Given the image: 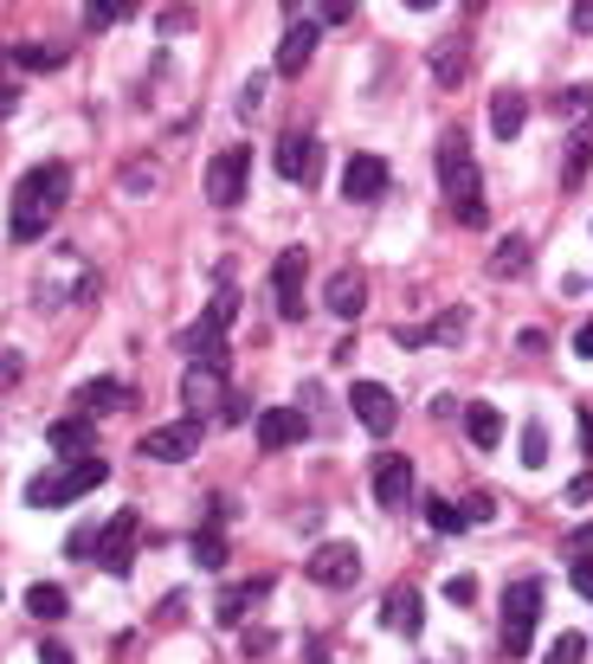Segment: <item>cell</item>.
<instances>
[{
	"instance_id": "d590c367",
	"label": "cell",
	"mask_w": 593,
	"mask_h": 664,
	"mask_svg": "<svg viewBox=\"0 0 593 664\" xmlns=\"http://www.w3.org/2000/svg\"><path fill=\"white\" fill-rule=\"evenodd\" d=\"M561 554H568V561H593V522H574L568 542H561Z\"/></svg>"
},
{
	"instance_id": "8d00e7d4",
	"label": "cell",
	"mask_w": 593,
	"mask_h": 664,
	"mask_svg": "<svg viewBox=\"0 0 593 664\" xmlns=\"http://www.w3.org/2000/svg\"><path fill=\"white\" fill-rule=\"evenodd\" d=\"M458 517H465V522H490V517H497V497H490V490L465 497V504H458Z\"/></svg>"
},
{
	"instance_id": "ba28073f",
	"label": "cell",
	"mask_w": 593,
	"mask_h": 664,
	"mask_svg": "<svg viewBox=\"0 0 593 664\" xmlns=\"http://www.w3.org/2000/svg\"><path fill=\"white\" fill-rule=\"evenodd\" d=\"M303 574H310L316 588H335V593L355 588V581H362V549H355V542H323V549L303 561Z\"/></svg>"
},
{
	"instance_id": "277c9868",
	"label": "cell",
	"mask_w": 593,
	"mask_h": 664,
	"mask_svg": "<svg viewBox=\"0 0 593 664\" xmlns=\"http://www.w3.org/2000/svg\"><path fill=\"white\" fill-rule=\"evenodd\" d=\"M232 317H239V284H220V297L207 303V317L181 330L187 369H226V323H232Z\"/></svg>"
},
{
	"instance_id": "7bdbcfd3",
	"label": "cell",
	"mask_w": 593,
	"mask_h": 664,
	"mask_svg": "<svg viewBox=\"0 0 593 664\" xmlns=\"http://www.w3.org/2000/svg\"><path fill=\"white\" fill-rule=\"evenodd\" d=\"M65 554H97V529H77L72 542H65Z\"/></svg>"
},
{
	"instance_id": "8992f818",
	"label": "cell",
	"mask_w": 593,
	"mask_h": 664,
	"mask_svg": "<svg viewBox=\"0 0 593 664\" xmlns=\"http://www.w3.org/2000/svg\"><path fill=\"white\" fill-rule=\"evenodd\" d=\"M303 278H310V252H303V246H284V259L271 264V297H278V317H284V323H303V317H310Z\"/></svg>"
},
{
	"instance_id": "484cf974",
	"label": "cell",
	"mask_w": 593,
	"mask_h": 664,
	"mask_svg": "<svg viewBox=\"0 0 593 664\" xmlns=\"http://www.w3.org/2000/svg\"><path fill=\"white\" fill-rule=\"evenodd\" d=\"M72 52L65 45H7V65H20V72H59Z\"/></svg>"
},
{
	"instance_id": "f546056e",
	"label": "cell",
	"mask_w": 593,
	"mask_h": 664,
	"mask_svg": "<svg viewBox=\"0 0 593 664\" xmlns=\"http://www.w3.org/2000/svg\"><path fill=\"white\" fill-rule=\"evenodd\" d=\"M458 335H465V310H445L433 330H400V342H407V349H419V342H458Z\"/></svg>"
},
{
	"instance_id": "836d02e7",
	"label": "cell",
	"mask_w": 593,
	"mask_h": 664,
	"mask_svg": "<svg viewBox=\"0 0 593 664\" xmlns=\"http://www.w3.org/2000/svg\"><path fill=\"white\" fill-rule=\"evenodd\" d=\"M555 116H593V84H568L555 97Z\"/></svg>"
},
{
	"instance_id": "30bf717a",
	"label": "cell",
	"mask_w": 593,
	"mask_h": 664,
	"mask_svg": "<svg viewBox=\"0 0 593 664\" xmlns=\"http://www.w3.org/2000/svg\"><path fill=\"white\" fill-rule=\"evenodd\" d=\"M136 542H143V522H136V510L111 517V522H104V536H97V568H104V574H129V554H136Z\"/></svg>"
},
{
	"instance_id": "d6a6232c",
	"label": "cell",
	"mask_w": 593,
	"mask_h": 664,
	"mask_svg": "<svg viewBox=\"0 0 593 664\" xmlns=\"http://www.w3.org/2000/svg\"><path fill=\"white\" fill-rule=\"evenodd\" d=\"M522 465H549V426L542 419L522 426Z\"/></svg>"
},
{
	"instance_id": "44dd1931",
	"label": "cell",
	"mask_w": 593,
	"mask_h": 664,
	"mask_svg": "<svg viewBox=\"0 0 593 664\" xmlns=\"http://www.w3.org/2000/svg\"><path fill=\"white\" fill-rule=\"evenodd\" d=\"M465 433H471V445H478V452H497V445H503V433H510V419H503L490 401H478V406H465Z\"/></svg>"
},
{
	"instance_id": "6da1fadb",
	"label": "cell",
	"mask_w": 593,
	"mask_h": 664,
	"mask_svg": "<svg viewBox=\"0 0 593 664\" xmlns=\"http://www.w3.org/2000/svg\"><path fill=\"white\" fill-rule=\"evenodd\" d=\"M65 200H72V168H65V162H39V168H27L20 187H13V220H7V239H13V246L45 239Z\"/></svg>"
},
{
	"instance_id": "1f68e13d",
	"label": "cell",
	"mask_w": 593,
	"mask_h": 664,
	"mask_svg": "<svg viewBox=\"0 0 593 664\" xmlns=\"http://www.w3.org/2000/svg\"><path fill=\"white\" fill-rule=\"evenodd\" d=\"M426 529H433V536H458V529H465L458 504H445V497H426Z\"/></svg>"
},
{
	"instance_id": "4316f807",
	"label": "cell",
	"mask_w": 593,
	"mask_h": 664,
	"mask_svg": "<svg viewBox=\"0 0 593 664\" xmlns=\"http://www.w3.org/2000/svg\"><path fill=\"white\" fill-rule=\"evenodd\" d=\"M529 271V239L510 232V239H497V252H490V278H522Z\"/></svg>"
},
{
	"instance_id": "4dcf8cb0",
	"label": "cell",
	"mask_w": 593,
	"mask_h": 664,
	"mask_svg": "<svg viewBox=\"0 0 593 664\" xmlns=\"http://www.w3.org/2000/svg\"><path fill=\"white\" fill-rule=\"evenodd\" d=\"M465 65H471L465 39H445L439 52H433V77H439V84H458V77H465Z\"/></svg>"
},
{
	"instance_id": "8fae6325",
	"label": "cell",
	"mask_w": 593,
	"mask_h": 664,
	"mask_svg": "<svg viewBox=\"0 0 593 664\" xmlns=\"http://www.w3.org/2000/svg\"><path fill=\"white\" fill-rule=\"evenodd\" d=\"M323 303H330V317L355 323V317L368 310V278H362V264H335L330 278H323Z\"/></svg>"
},
{
	"instance_id": "603a6c76",
	"label": "cell",
	"mask_w": 593,
	"mask_h": 664,
	"mask_svg": "<svg viewBox=\"0 0 593 664\" xmlns=\"http://www.w3.org/2000/svg\"><path fill=\"white\" fill-rule=\"evenodd\" d=\"M72 406H84V419H91V413H116V406H136V394H129L123 381H111V374H104V381H84Z\"/></svg>"
},
{
	"instance_id": "ee69618b",
	"label": "cell",
	"mask_w": 593,
	"mask_h": 664,
	"mask_svg": "<svg viewBox=\"0 0 593 664\" xmlns=\"http://www.w3.org/2000/svg\"><path fill=\"white\" fill-rule=\"evenodd\" d=\"M568 504H593V471H581V478L568 484Z\"/></svg>"
},
{
	"instance_id": "5bb4252c",
	"label": "cell",
	"mask_w": 593,
	"mask_h": 664,
	"mask_svg": "<svg viewBox=\"0 0 593 664\" xmlns=\"http://www.w3.org/2000/svg\"><path fill=\"white\" fill-rule=\"evenodd\" d=\"M143 458H155V465H181V458H194L200 452V426L194 419H175V426H155V433H143V445H136Z\"/></svg>"
},
{
	"instance_id": "ab89813d",
	"label": "cell",
	"mask_w": 593,
	"mask_h": 664,
	"mask_svg": "<svg viewBox=\"0 0 593 664\" xmlns=\"http://www.w3.org/2000/svg\"><path fill=\"white\" fill-rule=\"evenodd\" d=\"M264 111V77H252L246 91H239V116H259Z\"/></svg>"
},
{
	"instance_id": "cb8c5ba5",
	"label": "cell",
	"mask_w": 593,
	"mask_h": 664,
	"mask_svg": "<svg viewBox=\"0 0 593 664\" xmlns=\"http://www.w3.org/2000/svg\"><path fill=\"white\" fill-rule=\"evenodd\" d=\"M220 522H226V504H207V529L194 536V561H200L207 574H220V568H226V536H220Z\"/></svg>"
},
{
	"instance_id": "b9f144b4",
	"label": "cell",
	"mask_w": 593,
	"mask_h": 664,
	"mask_svg": "<svg viewBox=\"0 0 593 664\" xmlns=\"http://www.w3.org/2000/svg\"><path fill=\"white\" fill-rule=\"evenodd\" d=\"M445 593H451L458 606H471V600H478V581H471V574H458V581H451V588H445Z\"/></svg>"
},
{
	"instance_id": "f907efd6",
	"label": "cell",
	"mask_w": 593,
	"mask_h": 664,
	"mask_svg": "<svg viewBox=\"0 0 593 664\" xmlns=\"http://www.w3.org/2000/svg\"><path fill=\"white\" fill-rule=\"evenodd\" d=\"M581 445L593 452V413H581Z\"/></svg>"
},
{
	"instance_id": "4fadbf2b",
	"label": "cell",
	"mask_w": 593,
	"mask_h": 664,
	"mask_svg": "<svg viewBox=\"0 0 593 664\" xmlns=\"http://www.w3.org/2000/svg\"><path fill=\"white\" fill-rule=\"evenodd\" d=\"M271 162H278V181L316 187V175H323V143H316V136H284Z\"/></svg>"
},
{
	"instance_id": "5b68a950",
	"label": "cell",
	"mask_w": 593,
	"mask_h": 664,
	"mask_svg": "<svg viewBox=\"0 0 593 664\" xmlns=\"http://www.w3.org/2000/svg\"><path fill=\"white\" fill-rule=\"evenodd\" d=\"M542 600H549V588H542L535 574H522V581L503 588V652H510V658H529L535 620H542Z\"/></svg>"
},
{
	"instance_id": "7402d4cb",
	"label": "cell",
	"mask_w": 593,
	"mask_h": 664,
	"mask_svg": "<svg viewBox=\"0 0 593 664\" xmlns=\"http://www.w3.org/2000/svg\"><path fill=\"white\" fill-rule=\"evenodd\" d=\"M259 600H271V581H239V588H226V593H220L214 620H220V626H239V620H246Z\"/></svg>"
},
{
	"instance_id": "9a60e30c",
	"label": "cell",
	"mask_w": 593,
	"mask_h": 664,
	"mask_svg": "<svg viewBox=\"0 0 593 664\" xmlns=\"http://www.w3.org/2000/svg\"><path fill=\"white\" fill-rule=\"evenodd\" d=\"M310 52H316V20H310V7H296L284 39H278V59H271V65H278L284 77H296L303 65H310Z\"/></svg>"
},
{
	"instance_id": "d4e9b609",
	"label": "cell",
	"mask_w": 593,
	"mask_h": 664,
	"mask_svg": "<svg viewBox=\"0 0 593 664\" xmlns=\"http://www.w3.org/2000/svg\"><path fill=\"white\" fill-rule=\"evenodd\" d=\"M522 116H529L522 91H497V97H490V136H497V143H517V136H522Z\"/></svg>"
},
{
	"instance_id": "f1b7e54d",
	"label": "cell",
	"mask_w": 593,
	"mask_h": 664,
	"mask_svg": "<svg viewBox=\"0 0 593 664\" xmlns=\"http://www.w3.org/2000/svg\"><path fill=\"white\" fill-rule=\"evenodd\" d=\"M27 613H33V620H65V613H72V600H65V588L39 581V588H27Z\"/></svg>"
},
{
	"instance_id": "9c48e42d",
	"label": "cell",
	"mask_w": 593,
	"mask_h": 664,
	"mask_svg": "<svg viewBox=\"0 0 593 664\" xmlns=\"http://www.w3.org/2000/svg\"><path fill=\"white\" fill-rule=\"evenodd\" d=\"M226 394H232V387H226V369H181V419H194V426H200V419H220V401Z\"/></svg>"
},
{
	"instance_id": "d6986e66",
	"label": "cell",
	"mask_w": 593,
	"mask_h": 664,
	"mask_svg": "<svg viewBox=\"0 0 593 664\" xmlns=\"http://www.w3.org/2000/svg\"><path fill=\"white\" fill-rule=\"evenodd\" d=\"M303 433H310V419H303L296 406H264L259 413V445L264 452H284V445H296Z\"/></svg>"
},
{
	"instance_id": "681fc988",
	"label": "cell",
	"mask_w": 593,
	"mask_h": 664,
	"mask_svg": "<svg viewBox=\"0 0 593 664\" xmlns=\"http://www.w3.org/2000/svg\"><path fill=\"white\" fill-rule=\"evenodd\" d=\"M39 664H72V652L65 645H39Z\"/></svg>"
},
{
	"instance_id": "7dc6e473",
	"label": "cell",
	"mask_w": 593,
	"mask_h": 664,
	"mask_svg": "<svg viewBox=\"0 0 593 664\" xmlns=\"http://www.w3.org/2000/svg\"><path fill=\"white\" fill-rule=\"evenodd\" d=\"M568 20H574V33H593V0H581V7L568 13Z\"/></svg>"
},
{
	"instance_id": "52a82bcc",
	"label": "cell",
	"mask_w": 593,
	"mask_h": 664,
	"mask_svg": "<svg viewBox=\"0 0 593 664\" xmlns=\"http://www.w3.org/2000/svg\"><path fill=\"white\" fill-rule=\"evenodd\" d=\"M246 181H252V148L232 143L207 162V200H214V207H239V200H246Z\"/></svg>"
},
{
	"instance_id": "f6af8a7d",
	"label": "cell",
	"mask_w": 593,
	"mask_h": 664,
	"mask_svg": "<svg viewBox=\"0 0 593 664\" xmlns=\"http://www.w3.org/2000/svg\"><path fill=\"white\" fill-rule=\"evenodd\" d=\"M574 593H581V600H593V561H574Z\"/></svg>"
},
{
	"instance_id": "7c38bea8",
	"label": "cell",
	"mask_w": 593,
	"mask_h": 664,
	"mask_svg": "<svg viewBox=\"0 0 593 664\" xmlns=\"http://www.w3.org/2000/svg\"><path fill=\"white\" fill-rule=\"evenodd\" d=\"M348 406H355V419L368 426V433H394V419H400V401H394V387H381V381H355L348 387Z\"/></svg>"
},
{
	"instance_id": "f35d334b",
	"label": "cell",
	"mask_w": 593,
	"mask_h": 664,
	"mask_svg": "<svg viewBox=\"0 0 593 664\" xmlns=\"http://www.w3.org/2000/svg\"><path fill=\"white\" fill-rule=\"evenodd\" d=\"M116 20H123V7H104V0L84 7V27H91V33H104V27H116Z\"/></svg>"
},
{
	"instance_id": "2e32d148",
	"label": "cell",
	"mask_w": 593,
	"mask_h": 664,
	"mask_svg": "<svg viewBox=\"0 0 593 664\" xmlns=\"http://www.w3.org/2000/svg\"><path fill=\"white\" fill-rule=\"evenodd\" d=\"M374 504H381V510H407L413 504V458L387 452V458L374 465Z\"/></svg>"
},
{
	"instance_id": "ac0fdd59",
	"label": "cell",
	"mask_w": 593,
	"mask_h": 664,
	"mask_svg": "<svg viewBox=\"0 0 593 664\" xmlns=\"http://www.w3.org/2000/svg\"><path fill=\"white\" fill-rule=\"evenodd\" d=\"M387 194V162L381 155H348L342 162V200H381Z\"/></svg>"
},
{
	"instance_id": "83f0119b",
	"label": "cell",
	"mask_w": 593,
	"mask_h": 664,
	"mask_svg": "<svg viewBox=\"0 0 593 664\" xmlns=\"http://www.w3.org/2000/svg\"><path fill=\"white\" fill-rule=\"evenodd\" d=\"M587 162H593V123H581V129L568 136V168H561V181L581 187L587 181Z\"/></svg>"
},
{
	"instance_id": "bcb514c9",
	"label": "cell",
	"mask_w": 593,
	"mask_h": 664,
	"mask_svg": "<svg viewBox=\"0 0 593 664\" xmlns=\"http://www.w3.org/2000/svg\"><path fill=\"white\" fill-rule=\"evenodd\" d=\"M574 355H581V362H593V323H581V330H574Z\"/></svg>"
},
{
	"instance_id": "60d3db41",
	"label": "cell",
	"mask_w": 593,
	"mask_h": 664,
	"mask_svg": "<svg viewBox=\"0 0 593 664\" xmlns=\"http://www.w3.org/2000/svg\"><path fill=\"white\" fill-rule=\"evenodd\" d=\"M155 27H162V33H187V27H194V13H175V7H168V13H155Z\"/></svg>"
},
{
	"instance_id": "c3c4849f",
	"label": "cell",
	"mask_w": 593,
	"mask_h": 664,
	"mask_svg": "<svg viewBox=\"0 0 593 664\" xmlns=\"http://www.w3.org/2000/svg\"><path fill=\"white\" fill-rule=\"evenodd\" d=\"M7 65V59H0ZM13 104H20V84H0V116H13Z\"/></svg>"
},
{
	"instance_id": "e0dca14e",
	"label": "cell",
	"mask_w": 593,
	"mask_h": 664,
	"mask_svg": "<svg viewBox=\"0 0 593 664\" xmlns=\"http://www.w3.org/2000/svg\"><path fill=\"white\" fill-rule=\"evenodd\" d=\"M381 626H394L400 639H419V632H426V600H419L413 581H400V588L381 600Z\"/></svg>"
},
{
	"instance_id": "7a4b0ae2",
	"label": "cell",
	"mask_w": 593,
	"mask_h": 664,
	"mask_svg": "<svg viewBox=\"0 0 593 664\" xmlns=\"http://www.w3.org/2000/svg\"><path fill=\"white\" fill-rule=\"evenodd\" d=\"M439 187L451 200V214H458V226H483V187H478V162H471L465 129L439 136Z\"/></svg>"
},
{
	"instance_id": "ffe728a7",
	"label": "cell",
	"mask_w": 593,
	"mask_h": 664,
	"mask_svg": "<svg viewBox=\"0 0 593 664\" xmlns=\"http://www.w3.org/2000/svg\"><path fill=\"white\" fill-rule=\"evenodd\" d=\"M91 439H97V426H91L84 413H65V419H52V433H45V445H52L59 458H84V452H91Z\"/></svg>"
},
{
	"instance_id": "3957f363",
	"label": "cell",
	"mask_w": 593,
	"mask_h": 664,
	"mask_svg": "<svg viewBox=\"0 0 593 664\" xmlns=\"http://www.w3.org/2000/svg\"><path fill=\"white\" fill-rule=\"evenodd\" d=\"M97 484H111V465L104 458H65V465H52V471H39L27 484V504L33 510H65L77 497H91Z\"/></svg>"
},
{
	"instance_id": "74e56055",
	"label": "cell",
	"mask_w": 593,
	"mask_h": 664,
	"mask_svg": "<svg viewBox=\"0 0 593 664\" xmlns=\"http://www.w3.org/2000/svg\"><path fill=\"white\" fill-rule=\"evenodd\" d=\"M246 419H252V401H246V394H226V401H220V426H246Z\"/></svg>"
},
{
	"instance_id": "e575fe53",
	"label": "cell",
	"mask_w": 593,
	"mask_h": 664,
	"mask_svg": "<svg viewBox=\"0 0 593 664\" xmlns=\"http://www.w3.org/2000/svg\"><path fill=\"white\" fill-rule=\"evenodd\" d=\"M581 658H587V639H581V632H561L542 664H581Z\"/></svg>"
}]
</instances>
